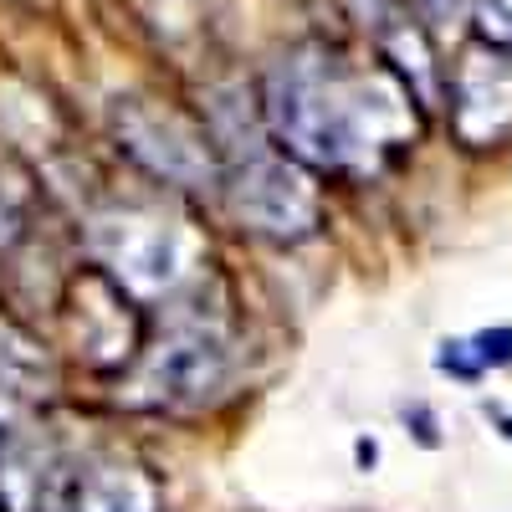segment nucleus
<instances>
[{"mask_svg": "<svg viewBox=\"0 0 512 512\" xmlns=\"http://www.w3.org/2000/svg\"><path fill=\"white\" fill-rule=\"evenodd\" d=\"M262 123L282 154L313 175H374L400 159L420 134V103L384 62L303 41L262 77Z\"/></svg>", "mask_w": 512, "mask_h": 512, "instance_id": "f257e3e1", "label": "nucleus"}, {"mask_svg": "<svg viewBox=\"0 0 512 512\" xmlns=\"http://www.w3.org/2000/svg\"><path fill=\"white\" fill-rule=\"evenodd\" d=\"M93 262L134 297L190 292L205 282V272L195 267L190 221L169 216L164 205H113L93 216Z\"/></svg>", "mask_w": 512, "mask_h": 512, "instance_id": "f03ea898", "label": "nucleus"}, {"mask_svg": "<svg viewBox=\"0 0 512 512\" xmlns=\"http://www.w3.org/2000/svg\"><path fill=\"white\" fill-rule=\"evenodd\" d=\"M113 139L149 180L169 190H221L226 154L205 118H190L175 103L154 98H118L113 103Z\"/></svg>", "mask_w": 512, "mask_h": 512, "instance_id": "7ed1b4c3", "label": "nucleus"}, {"mask_svg": "<svg viewBox=\"0 0 512 512\" xmlns=\"http://www.w3.org/2000/svg\"><path fill=\"white\" fill-rule=\"evenodd\" d=\"M221 195L231 205V216L267 236V241H303L323 226V190L308 164H297L282 149L251 144L246 154L226 159Z\"/></svg>", "mask_w": 512, "mask_h": 512, "instance_id": "20e7f679", "label": "nucleus"}, {"mask_svg": "<svg viewBox=\"0 0 512 512\" xmlns=\"http://www.w3.org/2000/svg\"><path fill=\"white\" fill-rule=\"evenodd\" d=\"M231 369H236V354H231L226 328L216 318H205V308H195L190 318L169 323L159 344H144L128 379H134V405L185 410V405L216 400L231 384Z\"/></svg>", "mask_w": 512, "mask_h": 512, "instance_id": "39448f33", "label": "nucleus"}, {"mask_svg": "<svg viewBox=\"0 0 512 512\" xmlns=\"http://www.w3.org/2000/svg\"><path fill=\"white\" fill-rule=\"evenodd\" d=\"M57 318H62L67 349L98 374H128L149 344L139 297L118 277H108L98 262L72 267V277L57 297Z\"/></svg>", "mask_w": 512, "mask_h": 512, "instance_id": "423d86ee", "label": "nucleus"}, {"mask_svg": "<svg viewBox=\"0 0 512 512\" xmlns=\"http://www.w3.org/2000/svg\"><path fill=\"white\" fill-rule=\"evenodd\" d=\"M159 502H164L159 477L139 456L123 451L72 456L57 446L31 512H159Z\"/></svg>", "mask_w": 512, "mask_h": 512, "instance_id": "0eeeda50", "label": "nucleus"}, {"mask_svg": "<svg viewBox=\"0 0 512 512\" xmlns=\"http://www.w3.org/2000/svg\"><path fill=\"white\" fill-rule=\"evenodd\" d=\"M451 128L466 149H487L512 134V52L477 41L451 72Z\"/></svg>", "mask_w": 512, "mask_h": 512, "instance_id": "6e6552de", "label": "nucleus"}, {"mask_svg": "<svg viewBox=\"0 0 512 512\" xmlns=\"http://www.w3.org/2000/svg\"><path fill=\"white\" fill-rule=\"evenodd\" d=\"M36 200H41V190L31 180V169L11 149H0V256H11L26 241V231L36 221Z\"/></svg>", "mask_w": 512, "mask_h": 512, "instance_id": "1a4fd4ad", "label": "nucleus"}, {"mask_svg": "<svg viewBox=\"0 0 512 512\" xmlns=\"http://www.w3.org/2000/svg\"><path fill=\"white\" fill-rule=\"evenodd\" d=\"M477 36L487 47L512 52V0H477Z\"/></svg>", "mask_w": 512, "mask_h": 512, "instance_id": "9d476101", "label": "nucleus"}, {"mask_svg": "<svg viewBox=\"0 0 512 512\" xmlns=\"http://www.w3.org/2000/svg\"><path fill=\"white\" fill-rule=\"evenodd\" d=\"M472 359H477V369H487V364H512V328L477 333V338H472Z\"/></svg>", "mask_w": 512, "mask_h": 512, "instance_id": "9b49d317", "label": "nucleus"}]
</instances>
